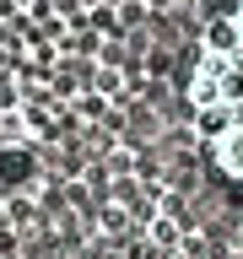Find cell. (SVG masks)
I'll list each match as a JSON object with an SVG mask.
<instances>
[{"mask_svg": "<svg viewBox=\"0 0 243 259\" xmlns=\"http://www.w3.org/2000/svg\"><path fill=\"white\" fill-rule=\"evenodd\" d=\"M189 124L211 167L243 189V0H232L194 44Z\"/></svg>", "mask_w": 243, "mask_h": 259, "instance_id": "obj_1", "label": "cell"}, {"mask_svg": "<svg viewBox=\"0 0 243 259\" xmlns=\"http://www.w3.org/2000/svg\"><path fill=\"white\" fill-rule=\"evenodd\" d=\"M232 254L243 259V216H238V227H232Z\"/></svg>", "mask_w": 243, "mask_h": 259, "instance_id": "obj_2", "label": "cell"}]
</instances>
